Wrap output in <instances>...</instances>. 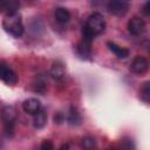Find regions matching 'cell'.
<instances>
[{"label":"cell","mask_w":150,"mask_h":150,"mask_svg":"<svg viewBox=\"0 0 150 150\" xmlns=\"http://www.w3.org/2000/svg\"><path fill=\"white\" fill-rule=\"evenodd\" d=\"M18 8V4L15 0H0V12L2 11H8L9 12H15Z\"/></svg>","instance_id":"obj_14"},{"label":"cell","mask_w":150,"mask_h":150,"mask_svg":"<svg viewBox=\"0 0 150 150\" xmlns=\"http://www.w3.org/2000/svg\"><path fill=\"white\" fill-rule=\"evenodd\" d=\"M130 7V1L129 0H109L107 8L109 13L116 16H123L128 13Z\"/></svg>","instance_id":"obj_4"},{"label":"cell","mask_w":150,"mask_h":150,"mask_svg":"<svg viewBox=\"0 0 150 150\" xmlns=\"http://www.w3.org/2000/svg\"><path fill=\"white\" fill-rule=\"evenodd\" d=\"M54 121H55V123H61V122H63V116L61 114H57V115H55Z\"/></svg>","instance_id":"obj_20"},{"label":"cell","mask_w":150,"mask_h":150,"mask_svg":"<svg viewBox=\"0 0 150 150\" xmlns=\"http://www.w3.org/2000/svg\"><path fill=\"white\" fill-rule=\"evenodd\" d=\"M107 46H108L109 50L112 52L118 59H125L127 56H129V50L124 47H121V46H118L114 42H108Z\"/></svg>","instance_id":"obj_11"},{"label":"cell","mask_w":150,"mask_h":150,"mask_svg":"<svg viewBox=\"0 0 150 150\" xmlns=\"http://www.w3.org/2000/svg\"><path fill=\"white\" fill-rule=\"evenodd\" d=\"M141 98L145 102V103H149L150 101V82H145L143 84V87L141 88Z\"/></svg>","instance_id":"obj_16"},{"label":"cell","mask_w":150,"mask_h":150,"mask_svg":"<svg viewBox=\"0 0 150 150\" xmlns=\"http://www.w3.org/2000/svg\"><path fill=\"white\" fill-rule=\"evenodd\" d=\"M2 27L4 29L12 36L14 38H20L22 36L25 32V27L22 23V18L21 14L15 11V12H9L6 14V16L2 20Z\"/></svg>","instance_id":"obj_2"},{"label":"cell","mask_w":150,"mask_h":150,"mask_svg":"<svg viewBox=\"0 0 150 150\" xmlns=\"http://www.w3.org/2000/svg\"><path fill=\"white\" fill-rule=\"evenodd\" d=\"M82 146L86 148V149H91V148H95L96 146V143H95V139L93 137H84L82 139Z\"/></svg>","instance_id":"obj_17"},{"label":"cell","mask_w":150,"mask_h":150,"mask_svg":"<svg viewBox=\"0 0 150 150\" xmlns=\"http://www.w3.org/2000/svg\"><path fill=\"white\" fill-rule=\"evenodd\" d=\"M105 28V21L102 14L93 13L88 16L84 26L82 27V39L91 41L97 34H101Z\"/></svg>","instance_id":"obj_1"},{"label":"cell","mask_w":150,"mask_h":150,"mask_svg":"<svg viewBox=\"0 0 150 150\" xmlns=\"http://www.w3.org/2000/svg\"><path fill=\"white\" fill-rule=\"evenodd\" d=\"M53 148H54V145L52 144L50 141H43L41 144V149H43V150H52Z\"/></svg>","instance_id":"obj_19"},{"label":"cell","mask_w":150,"mask_h":150,"mask_svg":"<svg viewBox=\"0 0 150 150\" xmlns=\"http://www.w3.org/2000/svg\"><path fill=\"white\" fill-rule=\"evenodd\" d=\"M67 118H68V122H69L70 124H73V125H77V124H80V122H81V116H80L79 111H77L75 108H73V107L70 108Z\"/></svg>","instance_id":"obj_15"},{"label":"cell","mask_w":150,"mask_h":150,"mask_svg":"<svg viewBox=\"0 0 150 150\" xmlns=\"http://www.w3.org/2000/svg\"><path fill=\"white\" fill-rule=\"evenodd\" d=\"M64 74H66V69H64V67H63L62 63L55 62V63L52 66V68H50V75H52L55 80H61V79L64 76Z\"/></svg>","instance_id":"obj_13"},{"label":"cell","mask_w":150,"mask_h":150,"mask_svg":"<svg viewBox=\"0 0 150 150\" xmlns=\"http://www.w3.org/2000/svg\"><path fill=\"white\" fill-rule=\"evenodd\" d=\"M0 80L4 81L8 86H15L19 79L15 71L11 67H8L7 64L0 63Z\"/></svg>","instance_id":"obj_5"},{"label":"cell","mask_w":150,"mask_h":150,"mask_svg":"<svg viewBox=\"0 0 150 150\" xmlns=\"http://www.w3.org/2000/svg\"><path fill=\"white\" fill-rule=\"evenodd\" d=\"M22 109L27 112V114H30V115H34L35 112H38L40 109H41V103L38 98H27L23 101L22 103Z\"/></svg>","instance_id":"obj_8"},{"label":"cell","mask_w":150,"mask_h":150,"mask_svg":"<svg viewBox=\"0 0 150 150\" xmlns=\"http://www.w3.org/2000/svg\"><path fill=\"white\" fill-rule=\"evenodd\" d=\"M35 86V91H39V93H45L46 91V82L43 80H38V82L34 84Z\"/></svg>","instance_id":"obj_18"},{"label":"cell","mask_w":150,"mask_h":150,"mask_svg":"<svg viewBox=\"0 0 150 150\" xmlns=\"http://www.w3.org/2000/svg\"><path fill=\"white\" fill-rule=\"evenodd\" d=\"M149 5H150V1L148 0L145 2V5H144V9H143V12L145 13V15H149Z\"/></svg>","instance_id":"obj_21"},{"label":"cell","mask_w":150,"mask_h":150,"mask_svg":"<svg viewBox=\"0 0 150 150\" xmlns=\"http://www.w3.org/2000/svg\"><path fill=\"white\" fill-rule=\"evenodd\" d=\"M128 30L131 35H135V36L143 34L145 30V21L138 16H134L128 22Z\"/></svg>","instance_id":"obj_6"},{"label":"cell","mask_w":150,"mask_h":150,"mask_svg":"<svg viewBox=\"0 0 150 150\" xmlns=\"http://www.w3.org/2000/svg\"><path fill=\"white\" fill-rule=\"evenodd\" d=\"M2 121H4V127H5V134L11 137L13 136L14 132V124L16 120V110L12 105H7L2 109Z\"/></svg>","instance_id":"obj_3"},{"label":"cell","mask_w":150,"mask_h":150,"mask_svg":"<svg viewBox=\"0 0 150 150\" xmlns=\"http://www.w3.org/2000/svg\"><path fill=\"white\" fill-rule=\"evenodd\" d=\"M64 148H68V144H64V145L61 146V149H64Z\"/></svg>","instance_id":"obj_22"},{"label":"cell","mask_w":150,"mask_h":150,"mask_svg":"<svg viewBox=\"0 0 150 150\" xmlns=\"http://www.w3.org/2000/svg\"><path fill=\"white\" fill-rule=\"evenodd\" d=\"M33 116V125L35 129H42L47 124V112L43 109H40Z\"/></svg>","instance_id":"obj_9"},{"label":"cell","mask_w":150,"mask_h":150,"mask_svg":"<svg viewBox=\"0 0 150 150\" xmlns=\"http://www.w3.org/2000/svg\"><path fill=\"white\" fill-rule=\"evenodd\" d=\"M149 62L144 56H136L130 66V70L137 75H143L148 71Z\"/></svg>","instance_id":"obj_7"},{"label":"cell","mask_w":150,"mask_h":150,"mask_svg":"<svg viewBox=\"0 0 150 150\" xmlns=\"http://www.w3.org/2000/svg\"><path fill=\"white\" fill-rule=\"evenodd\" d=\"M77 53L80 54V56L84 59H89L91 55V41L82 39L81 42L77 45Z\"/></svg>","instance_id":"obj_10"},{"label":"cell","mask_w":150,"mask_h":150,"mask_svg":"<svg viewBox=\"0 0 150 150\" xmlns=\"http://www.w3.org/2000/svg\"><path fill=\"white\" fill-rule=\"evenodd\" d=\"M54 16H55V19H56L57 22H60V23H66V22H68L69 19H70V13H69V11H68L67 8H64V7H57V8L55 9V12H54Z\"/></svg>","instance_id":"obj_12"}]
</instances>
